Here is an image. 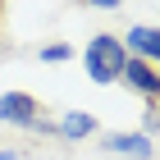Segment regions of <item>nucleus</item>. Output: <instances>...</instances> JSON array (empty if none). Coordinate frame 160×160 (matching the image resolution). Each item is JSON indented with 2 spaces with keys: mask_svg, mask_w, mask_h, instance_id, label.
<instances>
[{
  "mask_svg": "<svg viewBox=\"0 0 160 160\" xmlns=\"http://www.w3.org/2000/svg\"><path fill=\"white\" fill-rule=\"evenodd\" d=\"M82 64H87V78L101 87L119 82L123 64H128V50H123V37H110V32H96L82 50Z\"/></svg>",
  "mask_w": 160,
  "mask_h": 160,
  "instance_id": "f257e3e1",
  "label": "nucleus"
},
{
  "mask_svg": "<svg viewBox=\"0 0 160 160\" xmlns=\"http://www.w3.org/2000/svg\"><path fill=\"white\" fill-rule=\"evenodd\" d=\"M0 123L14 128H37V133H55V123L46 119V105L28 92H0Z\"/></svg>",
  "mask_w": 160,
  "mask_h": 160,
  "instance_id": "f03ea898",
  "label": "nucleus"
},
{
  "mask_svg": "<svg viewBox=\"0 0 160 160\" xmlns=\"http://www.w3.org/2000/svg\"><path fill=\"white\" fill-rule=\"evenodd\" d=\"M119 82L128 87V92H137L147 105H160V64H147V60H133V55H128Z\"/></svg>",
  "mask_w": 160,
  "mask_h": 160,
  "instance_id": "7ed1b4c3",
  "label": "nucleus"
},
{
  "mask_svg": "<svg viewBox=\"0 0 160 160\" xmlns=\"http://www.w3.org/2000/svg\"><path fill=\"white\" fill-rule=\"evenodd\" d=\"M123 50H128L133 60L160 64V28H151V23H137V28H128V37H123Z\"/></svg>",
  "mask_w": 160,
  "mask_h": 160,
  "instance_id": "20e7f679",
  "label": "nucleus"
},
{
  "mask_svg": "<svg viewBox=\"0 0 160 160\" xmlns=\"http://www.w3.org/2000/svg\"><path fill=\"white\" fill-rule=\"evenodd\" d=\"M105 151H119L128 160H151V137L147 133H105Z\"/></svg>",
  "mask_w": 160,
  "mask_h": 160,
  "instance_id": "39448f33",
  "label": "nucleus"
},
{
  "mask_svg": "<svg viewBox=\"0 0 160 160\" xmlns=\"http://www.w3.org/2000/svg\"><path fill=\"white\" fill-rule=\"evenodd\" d=\"M55 133L69 137V142H82V137L96 133V114H87V110H69L60 123H55Z\"/></svg>",
  "mask_w": 160,
  "mask_h": 160,
  "instance_id": "423d86ee",
  "label": "nucleus"
},
{
  "mask_svg": "<svg viewBox=\"0 0 160 160\" xmlns=\"http://www.w3.org/2000/svg\"><path fill=\"white\" fill-rule=\"evenodd\" d=\"M41 60L46 64H64V60H73V46L69 41H50V46H41Z\"/></svg>",
  "mask_w": 160,
  "mask_h": 160,
  "instance_id": "0eeeda50",
  "label": "nucleus"
},
{
  "mask_svg": "<svg viewBox=\"0 0 160 160\" xmlns=\"http://www.w3.org/2000/svg\"><path fill=\"white\" fill-rule=\"evenodd\" d=\"M151 133H160V105L147 110V137H151Z\"/></svg>",
  "mask_w": 160,
  "mask_h": 160,
  "instance_id": "6e6552de",
  "label": "nucleus"
},
{
  "mask_svg": "<svg viewBox=\"0 0 160 160\" xmlns=\"http://www.w3.org/2000/svg\"><path fill=\"white\" fill-rule=\"evenodd\" d=\"M82 5H92V9H119L123 0H82Z\"/></svg>",
  "mask_w": 160,
  "mask_h": 160,
  "instance_id": "1a4fd4ad",
  "label": "nucleus"
},
{
  "mask_svg": "<svg viewBox=\"0 0 160 160\" xmlns=\"http://www.w3.org/2000/svg\"><path fill=\"white\" fill-rule=\"evenodd\" d=\"M0 160H18V151H0Z\"/></svg>",
  "mask_w": 160,
  "mask_h": 160,
  "instance_id": "9d476101",
  "label": "nucleus"
},
{
  "mask_svg": "<svg viewBox=\"0 0 160 160\" xmlns=\"http://www.w3.org/2000/svg\"><path fill=\"white\" fill-rule=\"evenodd\" d=\"M0 23H5V0H0Z\"/></svg>",
  "mask_w": 160,
  "mask_h": 160,
  "instance_id": "9b49d317",
  "label": "nucleus"
}]
</instances>
